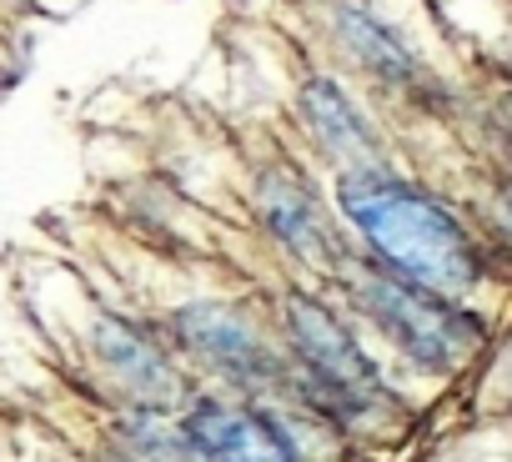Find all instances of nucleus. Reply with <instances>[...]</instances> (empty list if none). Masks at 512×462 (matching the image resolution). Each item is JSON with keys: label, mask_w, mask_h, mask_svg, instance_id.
<instances>
[{"label": "nucleus", "mask_w": 512, "mask_h": 462, "mask_svg": "<svg viewBox=\"0 0 512 462\" xmlns=\"http://www.w3.org/2000/svg\"><path fill=\"white\" fill-rule=\"evenodd\" d=\"M342 211L362 226V237L377 247V257L427 287V292H467L477 277L472 247L462 237V226L427 196H417L412 186L382 176V171H357L342 181Z\"/></svg>", "instance_id": "nucleus-1"}, {"label": "nucleus", "mask_w": 512, "mask_h": 462, "mask_svg": "<svg viewBox=\"0 0 512 462\" xmlns=\"http://www.w3.org/2000/svg\"><path fill=\"white\" fill-rule=\"evenodd\" d=\"M367 307L407 357H417L422 367H437V372L457 367L482 337L472 317H462L452 302H442V292H427L407 277H372Z\"/></svg>", "instance_id": "nucleus-2"}, {"label": "nucleus", "mask_w": 512, "mask_h": 462, "mask_svg": "<svg viewBox=\"0 0 512 462\" xmlns=\"http://www.w3.org/2000/svg\"><path fill=\"white\" fill-rule=\"evenodd\" d=\"M287 327H292V342L297 352L307 357L317 387L342 402V407H367L377 397V372L372 362L362 357V347L347 337V327L312 297H292L287 307Z\"/></svg>", "instance_id": "nucleus-3"}, {"label": "nucleus", "mask_w": 512, "mask_h": 462, "mask_svg": "<svg viewBox=\"0 0 512 462\" xmlns=\"http://www.w3.org/2000/svg\"><path fill=\"white\" fill-rule=\"evenodd\" d=\"M176 337L196 357H206L216 372H226L236 382H262L272 372L267 347L256 342V332L231 307H221V302H191V307H181L176 312Z\"/></svg>", "instance_id": "nucleus-4"}, {"label": "nucleus", "mask_w": 512, "mask_h": 462, "mask_svg": "<svg viewBox=\"0 0 512 462\" xmlns=\"http://www.w3.org/2000/svg\"><path fill=\"white\" fill-rule=\"evenodd\" d=\"M96 352H101V362L111 367V377L121 382V392H126L136 407H146V412L176 407L181 382H176V372L166 367V357L156 352V342H146L136 327H126V322H116V317H101V322H96Z\"/></svg>", "instance_id": "nucleus-5"}, {"label": "nucleus", "mask_w": 512, "mask_h": 462, "mask_svg": "<svg viewBox=\"0 0 512 462\" xmlns=\"http://www.w3.org/2000/svg\"><path fill=\"white\" fill-rule=\"evenodd\" d=\"M191 442L206 452V462H297L287 437L262 422V417H251L241 407H221V402H201L186 422Z\"/></svg>", "instance_id": "nucleus-6"}, {"label": "nucleus", "mask_w": 512, "mask_h": 462, "mask_svg": "<svg viewBox=\"0 0 512 462\" xmlns=\"http://www.w3.org/2000/svg\"><path fill=\"white\" fill-rule=\"evenodd\" d=\"M262 216L272 221V231L282 237V247H292L307 267H332L337 262V242L317 211V201L297 186V176L272 171L262 181Z\"/></svg>", "instance_id": "nucleus-7"}, {"label": "nucleus", "mask_w": 512, "mask_h": 462, "mask_svg": "<svg viewBox=\"0 0 512 462\" xmlns=\"http://www.w3.org/2000/svg\"><path fill=\"white\" fill-rule=\"evenodd\" d=\"M302 116H307V126L327 141L332 156L357 161L362 171H377V161H382L377 136H372V126L362 121V111L342 96L337 81H307V86H302Z\"/></svg>", "instance_id": "nucleus-8"}, {"label": "nucleus", "mask_w": 512, "mask_h": 462, "mask_svg": "<svg viewBox=\"0 0 512 462\" xmlns=\"http://www.w3.org/2000/svg\"><path fill=\"white\" fill-rule=\"evenodd\" d=\"M342 41H347V51L352 56H362V66H372L377 76H387V81H397V86H412V81H422V66H417V56L402 46V36L392 31V26H382L377 16H367V11H342Z\"/></svg>", "instance_id": "nucleus-9"}, {"label": "nucleus", "mask_w": 512, "mask_h": 462, "mask_svg": "<svg viewBox=\"0 0 512 462\" xmlns=\"http://www.w3.org/2000/svg\"><path fill=\"white\" fill-rule=\"evenodd\" d=\"M126 437H131V447H136L141 462H206V452L191 442V432H186V427L176 432V427H166L161 417L131 422Z\"/></svg>", "instance_id": "nucleus-10"}]
</instances>
